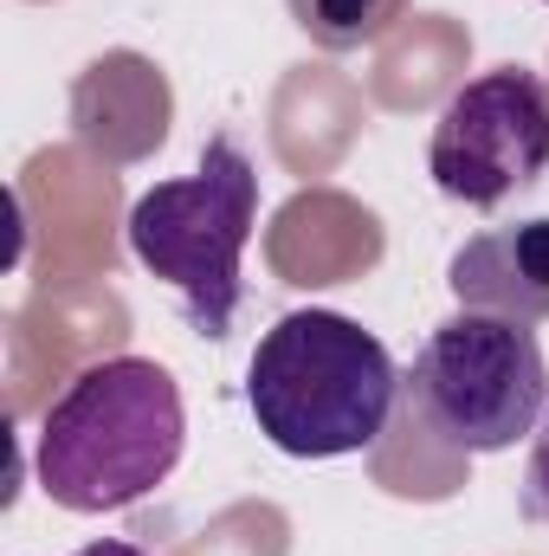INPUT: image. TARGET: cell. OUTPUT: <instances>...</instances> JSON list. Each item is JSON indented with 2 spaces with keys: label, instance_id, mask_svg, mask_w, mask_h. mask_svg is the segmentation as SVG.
I'll use <instances>...</instances> for the list:
<instances>
[{
  "label": "cell",
  "instance_id": "cell-1",
  "mask_svg": "<svg viewBox=\"0 0 549 556\" xmlns=\"http://www.w3.org/2000/svg\"><path fill=\"white\" fill-rule=\"evenodd\" d=\"M188 440L181 389L149 356H111L65 382V395L46 408L33 440L39 492L59 511L104 518L149 498Z\"/></svg>",
  "mask_w": 549,
  "mask_h": 556
},
{
  "label": "cell",
  "instance_id": "cell-3",
  "mask_svg": "<svg viewBox=\"0 0 549 556\" xmlns=\"http://www.w3.org/2000/svg\"><path fill=\"white\" fill-rule=\"evenodd\" d=\"M259 227V168L233 137L201 149L194 175L155 181L130 207V253L181 291L201 337H227L240 311V260Z\"/></svg>",
  "mask_w": 549,
  "mask_h": 556
},
{
  "label": "cell",
  "instance_id": "cell-5",
  "mask_svg": "<svg viewBox=\"0 0 549 556\" xmlns=\"http://www.w3.org/2000/svg\"><path fill=\"white\" fill-rule=\"evenodd\" d=\"M549 168V85L524 65H498L459 85L433 124L426 175L446 201L498 207Z\"/></svg>",
  "mask_w": 549,
  "mask_h": 556
},
{
  "label": "cell",
  "instance_id": "cell-9",
  "mask_svg": "<svg viewBox=\"0 0 549 556\" xmlns=\"http://www.w3.org/2000/svg\"><path fill=\"white\" fill-rule=\"evenodd\" d=\"M78 556H142L137 544H117V538H104V544H85Z\"/></svg>",
  "mask_w": 549,
  "mask_h": 556
},
{
  "label": "cell",
  "instance_id": "cell-7",
  "mask_svg": "<svg viewBox=\"0 0 549 556\" xmlns=\"http://www.w3.org/2000/svg\"><path fill=\"white\" fill-rule=\"evenodd\" d=\"M401 13H408V0H291V20H297L323 52L375 46Z\"/></svg>",
  "mask_w": 549,
  "mask_h": 556
},
{
  "label": "cell",
  "instance_id": "cell-10",
  "mask_svg": "<svg viewBox=\"0 0 549 556\" xmlns=\"http://www.w3.org/2000/svg\"><path fill=\"white\" fill-rule=\"evenodd\" d=\"M544 7H549V0H544Z\"/></svg>",
  "mask_w": 549,
  "mask_h": 556
},
{
  "label": "cell",
  "instance_id": "cell-6",
  "mask_svg": "<svg viewBox=\"0 0 549 556\" xmlns=\"http://www.w3.org/2000/svg\"><path fill=\"white\" fill-rule=\"evenodd\" d=\"M446 285H452L459 311L544 324L549 317V220H518V227L472 233L452 253Z\"/></svg>",
  "mask_w": 549,
  "mask_h": 556
},
{
  "label": "cell",
  "instance_id": "cell-2",
  "mask_svg": "<svg viewBox=\"0 0 549 556\" xmlns=\"http://www.w3.org/2000/svg\"><path fill=\"white\" fill-rule=\"evenodd\" d=\"M401 376L375 330L343 311H291L246 363V408L291 459L369 453L395 415Z\"/></svg>",
  "mask_w": 549,
  "mask_h": 556
},
{
  "label": "cell",
  "instance_id": "cell-4",
  "mask_svg": "<svg viewBox=\"0 0 549 556\" xmlns=\"http://www.w3.org/2000/svg\"><path fill=\"white\" fill-rule=\"evenodd\" d=\"M408 402L446 446L505 453L537 433L549 402V363L531 324L459 311L446 317L408 369Z\"/></svg>",
  "mask_w": 549,
  "mask_h": 556
},
{
  "label": "cell",
  "instance_id": "cell-8",
  "mask_svg": "<svg viewBox=\"0 0 549 556\" xmlns=\"http://www.w3.org/2000/svg\"><path fill=\"white\" fill-rule=\"evenodd\" d=\"M524 518L549 525V415L537 420V440H531V466H524Z\"/></svg>",
  "mask_w": 549,
  "mask_h": 556
}]
</instances>
